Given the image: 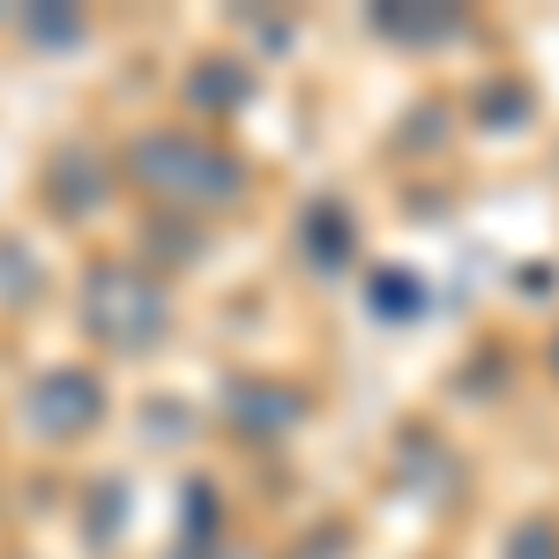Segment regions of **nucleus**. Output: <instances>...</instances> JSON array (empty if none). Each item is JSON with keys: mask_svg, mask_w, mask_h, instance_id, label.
<instances>
[{"mask_svg": "<svg viewBox=\"0 0 559 559\" xmlns=\"http://www.w3.org/2000/svg\"><path fill=\"white\" fill-rule=\"evenodd\" d=\"M418 299H426V292H418V276H395V269L373 276V313H381V321H411Z\"/></svg>", "mask_w": 559, "mask_h": 559, "instance_id": "nucleus-7", "label": "nucleus"}, {"mask_svg": "<svg viewBox=\"0 0 559 559\" xmlns=\"http://www.w3.org/2000/svg\"><path fill=\"white\" fill-rule=\"evenodd\" d=\"M97 411H105V388L90 381V373H45L38 388H31V418H38L45 432H83L97 426Z\"/></svg>", "mask_w": 559, "mask_h": 559, "instance_id": "nucleus-3", "label": "nucleus"}, {"mask_svg": "<svg viewBox=\"0 0 559 559\" xmlns=\"http://www.w3.org/2000/svg\"><path fill=\"white\" fill-rule=\"evenodd\" d=\"M381 31L388 38H411V45H432V38H455L463 15H455V8H388Z\"/></svg>", "mask_w": 559, "mask_h": 559, "instance_id": "nucleus-5", "label": "nucleus"}, {"mask_svg": "<svg viewBox=\"0 0 559 559\" xmlns=\"http://www.w3.org/2000/svg\"><path fill=\"white\" fill-rule=\"evenodd\" d=\"M134 173L150 179L157 194L173 202H231L239 194V165L202 150L194 134H157V142H134Z\"/></svg>", "mask_w": 559, "mask_h": 559, "instance_id": "nucleus-1", "label": "nucleus"}, {"mask_svg": "<svg viewBox=\"0 0 559 559\" xmlns=\"http://www.w3.org/2000/svg\"><path fill=\"white\" fill-rule=\"evenodd\" d=\"M552 358H559V344H552Z\"/></svg>", "mask_w": 559, "mask_h": 559, "instance_id": "nucleus-9", "label": "nucleus"}, {"mask_svg": "<svg viewBox=\"0 0 559 559\" xmlns=\"http://www.w3.org/2000/svg\"><path fill=\"white\" fill-rule=\"evenodd\" d=\"M299 418V395H276V388H239V426L247 432H284Z\"/></svg>", "mask_w": 559, "mask_h": 559, "instance_id": "nucleus-6", "label": "nucleus"}, {"mask_svg": "<svg viewBox=\"0 0 559 559\" xmlns=\"http://www.w3.org/2000/svg\"><path fill=\"white\" fill-rule=\"evenodd\" d=\"M306 254L321 261V269L350 261V216L336 210V202H313V210H306Z\"/></svg>", "mask_w": 559, "mask_h": 559, "instance_id": "nucleus-4", "label": "nucleus"}, {"mask_svg": "<svg viewBox=\"0 0 559 559\" xmlns=\"http://www.w3.org/2000/svg\"><path fill=\"white\" fill-rule=\"evenodd\" d=\"M508 559H559V537H552V522H522L515 537H508Z\"/></svg>", "mask_w": 559, "mask_h": 559, "instance_id": "nucleus-8", "label": "nucleus"}, {"mask_svg": "<svg viewBox=\"0 0 559 559\" xmlns=\"http://www.w3.org/2000/svg\"><path fill=\"white\" fill-rule=\"evenodd\" d=\"M90 329L105 336V344H150L157 329H165V299L134 276V269H97L90 276Z\"/></svg>", "mask_w": 559, "mask_h": 559, "instance_id": "nucleus-2", "label": "nucleus"}]
</instances>
